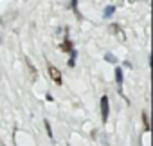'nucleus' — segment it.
I'll list each match as a JSON object with an SVG mask.
<instances>
[{
    "label": "nucleus",
    "mask_w": 153,
    "mask_h": 146,
    "mask_svg": "<svg viewBox=\"0 0 153 146\" xmlns=\"http://www.w3.org/2000/svg\"><path fill=\"white\" fill-rule=\"evenodd\" d=\"M101 121L106 123L108 121V114H110V105H108V96H101Z\"/></svg>",
    "instance_id": "f257e3e1"
},
{
    "label": "nucleus",
    "mask_w": 153,
    "mask_h": 146,
    "mask_svg": "<svg viewBox=\"0 0 153 146\" xmlns=\"http://www.w3.org/2000/svg\"><path fill=\"white\" fill-rule=\"evenodd\" d=\"M47 70H49V76L54 80L56 85H61V83H63V81H61V72H59L52 63H47Z\"/></svg>",
    "instance_id": "f03ea898"
},
{
    "label": "nucleus",
    "mask_w": 153,
    "mask_h": 146,
    "mask_svg": "<svg viewBox=\"0 0 153 146\" xmlns=\"http://www.w3.org/2000/svg\"><path fill=\"white\" fill-rule=\"evenodd\" d=\"M110 31L117 36V40H119V42H124V40H126V33L123 31V27H121L119 24H112V25H110Z\"/></svg>",
    "instance_id": "7ed1b4c3"
},
{
    "label": "nucleus",
    "mask_w": 153,
    "mask_h": 146,
    "mask_svg": "<svg viewBox=\"0 0 153 146\" xmlns=\"http://www.w3.org/2000/svg\"><path fill=\"white\" fill-rule=\"evenodd\" d=\"M25 65H27V70H29V78L31 81H36L38 80V72H36V67L33 65V61L29 58H25Z\"/></svg>",
    "instance_id": "20e7f679"
},
{
    "label": "nucleus",
    "mask_w": 153,
    "mask_h": 146,
    "mask_svg": "<svg viewBox=\"0 0 153 146\" xmlns=\"http://www.w3.org/2000/svg\"><path fill=\"white\" fill-rule=\"evenodd\" d=\"M115 83H117L119 94H123V69H121V67L115 69Z\"/></svg>",
    "instance_id": "39448f33"
},
{
    "label": "nucleus",
    "mask_w": 153,
    "mask_h": 146,
    "mask_svg": "<svg viewBox=\"0 0 153 146\" xmlns=\"http://www.w3.org/2000/svg\"><path fill=\"white\" fill-rule=\"evenodd\" d=\"M59 49H61L63 52H70V51H72V42L68 40V34H67V36L63 38V43L59 45Z\"/></svg>",
    "instance_id": "423d86ee"
},
{
    "label": "nucleus",
    "mask_w": 153,
    "mask_h": 146,
    "mask_svg": "<svg viewBox=\"0 0 153 146\" xmlns=\"http://www.w3.org/2000/svg\"><path fill=\"white\" fill-rule=\"evenodd\" d=\"M114 13H115V6H106V7H105V13H103V18L108 20Z\"/></svg>",
    "instance_id": "0eeeda50"
},
{
    "label": "nucleus",
    "mask_w": 153,
    "mask_h": 146,
    "mask_svg": "<svg viewBox=\"0 0 153 146\" xmlns=\"http://www.w3.org/2000/svg\"><path fill=\"white\" fill-rule=\"evenodd\" d=\"M142 124H144V130L149 132L151 124H149V115H148V112H142Z\"/></svg>",
    "instance_id": "6e6552de"
},
{
    "label": "nucleus",
    "mask_w": 153,
    "mask_h": 146,
    "mask_svg": "<svg viewBox=\"0 0 153 146\" xmlns=\"http://www.w3.org/2000/svg\"><path fill=\"white\" fill-rule=\"evenodd\" d=\"M76 56H78V51H76V49H72V51H70V58H68V63H67L68 67H74V65H76Z\"/></svg>",
    "instance_id": "1a4fd4ad"
},
{
    "label": "nucleus",
    "mask_w": 153,
    "mask_h": 146,
    "mask_svg": "<svg viewBox=\"0 0 153 146\" xmlns=\"http://www.w3.org/2000/svg\"><path fill=\"white\" fill-rule=\"evenodd\" d=\"M43 124H45V130H47V133H49V137L54 141V135H52V128H51V123H49V119H45L43 121Z\"/></svg>",
    "instance_id": "9d476101"
},
{
    "label": "nucleus",
    "mask_w": 153,
    "mask_h": 146,
    "mask_svg": "<svg viewBox=\"0 0 153 146\" xmlns=\"http://www.w3.org/2000/svg\"><path fill=\"white\" fill-rule=\"evenodd\" d=\"M105 60L110 61V63H117V58H115L114 54H105Z\"/></svg>",
    "instance_id": "9b49d317"
}]
</instances>
